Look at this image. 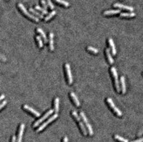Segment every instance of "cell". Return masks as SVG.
I'll return each instance as SVG.
<instances>
[{
	"label": "cell",
	"mask_w": 143,
	"mask_h": 142,
	"mask_svg": "<svg viewBox=\"0 0 143 142\" xmlns=\"http://www.w3.org/2000/svg\"><path fill=\"white\" fill-rule=\"evenodd\" d=\"M29 11H30L33 14H34L35 16H36L37 17H39L41 19L43 18V16L42 15V14H40L39 12H38L36 10H35L34 9H33V8H30V9H29Z\"/></svg>",
	"instance_id": "cell-20"
},
{
	"label": "cell",
	"mask_w": 143,
	"mask_h": 142,
	"mask_svg": "<svg viewBox=\"0 0 143 142\" xmlns=\"http://www.w3.org/2000/svg\"><path fill=\"white\" fill-rule=\"evenodd\" d=\"M23 108H24V109L25 110L28 111L29 112H30L32 114H33V115H34L36 117H39L40 116L41 114L39 113V112H38L37 111H36V109H34L33 108H32L31 106H28V105H23Z\"/></svg>",
	"instance_id": "cell-9"
},
{
	"label": "cell",
	"mask_w": 143,
	"mask_h": 142,
	"mask_svg": "<svg viewBox=\"0 0 143 142\" xmlns=\"http://www.w3.org/2000/svg\"><path fill=\"white\" fill-rule=\"evenodd\" d=\"M25 127V126L24 123L20 124L19 131H18V137H17V142H22V138L23 136V133H24V131Z\"/></svg>",
	"instance_id": "cell-10"
},
{
	"label": "cell",
	"mask_w": 143,
	"mask_h": 142,
	"mask_svg": "<svg viewBox=\"0 0 143 142\" xmlns=\"http://www.w3.org/2000/svg\"><path fill=\"white\" fill-rule=\"evenodd\" d=\"M35 8H36V10H38L39 11H40L43 14H47L48 13L46 9H45L43 8L40 7V6H39V5H36V7H35Z\"/></svg>",
	"instance_id": "cell-24"
},
{
	"label": "cell",
	"mask_w": 143,
	"mask_h": 142,
	"mask_svg": "<svg viewBox=\"0 0 143 142\" xmlns=\"http://www.w3.org/2000/svg\"><path fill=\"white\" fill-rule=\"evenodd\" d=\"M130 142H143V137L140 138V139H138V140L131 141Z\"/></svg>",
	"instance_id": "cell-31"
},
{
	"label": "cell",
	"mask_w": 143,
	"mask_h": 142,
	"mask_svg": "<svg viewBox=\"0 0 143 142\" xmlns=\"http://www.w3.org/2000/svg\"><path fill=\"white\" fill-rule=\"evenodd\" d=\"M114 137H115V140H117L121 142H129V140H127V139H125V138L122 137L118 135H115L114 136Z\"/></svg>",
	"instance_id": "cell-22"
},
{
	"label": "cell",
	"mask_w": 143,
	"mask_h": 142,
	"mask_svg": "<svg viewBox=\"0 0 143 142\" xmlns=\"http://www.w3.org/2000/svg\"><path fill=\"white\" fill-rule=\"evenodd\" d=\"M107 102L108 103V104L109 105L110 107L112 108V109L114 111L115 113L117 114L118 116L121 117L122 115V112L120 109L116 107V105L114 104V102H113V99L111 98H108L107 99Z\"/></svg>",
	"instance_id": "cell-7"
},
{
	"label": "cell",
	"mask_w": 143,
	"mask_h": 142,
	"mask_svg": "<svg viewBox=\"0 0 143 142\" xmlns=\"http://www.w3.org/2000/svg\"><path fill=\"white\" fill-rule=\"evenodd\" d=\"M65 69L67 75V78H68V82L69 84H71L73 82V78L72 75L71 74V71L70 69V66L68 63L65 64Z\"/></svg>",
	"instance_id": "cell-8"
},
{
	"label": "cell",
	"mask_w": 143,
	"mask_h": 142,
	"mask_svg": "<svg viewBox=\"0 0 143 142\" xmlns=\"http://www.w3.org/2000/svg\"><path fill=\"white\" fill-rule=\"evenodd\" d=\"M36 40L38 42V47L40 48H42L43 46V44L42 40L41 39V37L39 36V35H38V36H36Z\"/></svg>",
	"instance_id": "cell-25"
},
{
	"label": "cell",
	"mask_w": 143,
	"mask_h": 142,
	"mask_svg": "<svg viewBox=\"0 0 143 142\" xmlns=\"http://www.w3.org/2000/svg\"><path fill=\"white\" fill-rule=\"evenodd\" d=\"M18 7L19 8L20 10L23 13H24V14L26 17H28V18H30L32 20H33V21L37 22V23L40 21L39 18L37 17H36L35 16L33 15V14H32L29 13L27 11V10L26 9V8H25L24 6L23 5L22 3H18Z\"/></svg>",
	"instance_id": "cell-2"
},
{
	"label": "cell",
	"mask_w": 143,
	"mask_h": 142,
	"mask_svg": "<svg viewBox=\"0 0 143 142\" xmlns=\"http://www.w3.org/2000/svg\"><path fill=\"white\" fill-rule=\"evenodd\" d=\"M54 1L57 2L58 3H59L61 5H63L65 7H68L70 5L69 3H68V2H66L65 1H64V0H54Z\"/></svg>",
	"instance_id": "cell-26"
},
{
	"label": "cell",
	"mask_w": 143,
	"mask_h": 142,
	"mask_svg": "<svg viewBox=\"0 0 143 142\" xmlns=\"http://www.w3.org/2000/svg\"><path fill=\"white\" fill-rule=\"evenodd\" d=\"M11 142H17V141H16V136L15 135H13V136Z\"/></svg>",
	"instance_id": "cell-32"
},
{
	"label": "cell",
	"mask_w": 143,
	"mask_h": 142,
	"mask_svg": "<svg viewBox=\"0 0 143 142\" xmlns=\"http://www.w3.org/2000/svg\"><path fill=\"white\" fill-rule=\"evenodd\" d=\"M70 95L71 98L72 99V100L74 101L76 106H77V107L80 106V102L79 100L78 97H77L76 95L74 92H71L70 94Z\"/></svg>",
	"instance_id": "cell-12"
},
{
	"label": "cell",
	"mask_w": 143,
	"mask_h": 142,
	"mask_svg": "<svg viewBox=\"0 0 143 142\" xmlns=\"http://www.w3.org/2000/svg\"><path fill=\"white\" fill-rule=\"evenodd\" d=\"M56 11L54 10V11H52L50 13H49V14H48L47 16V17H46V18H45V22L48 21V20H50L52 17H53L54 16H55V14H56Z\"/></svg>",
	"instance_id": "cell-23"
},
{
	"label": "cell",
	"mask_w": 143,
	"mask_h": 142,
	"mask_svg": "<svg viewBox=\"0 0 143 142\" xmlns=\"http://www.w3.org/2000/svg\"><path fill=\"white\" fill-rule=\"evenodd\" d=\"M69 140H68V138L67 136H65L63 138V142H68Z\"/></svg>",
	"instance_id": "cell-33"
},
{
	"label": "cell",
	"mask_w": 143,
	"mask_h": 142,
	"mask_svg": "<svg viewBox=\"0 0 143 142\" xmlns=\"http://www.w3.org/2000/svg\"><path fill=\"white\" fill-rule=\"evenodd\" d=\"M59 104L60 98L59 97H56L54 100V111L56 113H58L59 112Z\"/></svg>",
	"instance_id": "cell-17"
},
{
	"label": "cell",
	"mask_w": 143,
	"mask_h": 142,
	"mask_svg": "<svg viewBox=\"0 0 143 142\" xmlns=\"http://www.w3.org/2000/svg\"><path fill=\"white\" fill-rule=\"evenodd\" d=\"M110 70H111V72H112V73L113 78H114V79L115 85L116 89V90H117L118 93H119L120 92V90H121V88H120V86H119L117 70H116V68L115 67H111Z\"/></svg>",
	"instance_id": "cell-4"
},
{
	"label": "cell",
	"mask_w": 143,
	"mask_h": 142,
	"mask_svg": "<svg viewBox=\"0 0 143 142\" xmlns=\"http://www.w3.org/2000/svg\"><path fill=\"white\" fill-rule=\"evenodd\" d=\"M72 115H73V117L75 118V119L76 120V121L78 122V123L79 124V126L81 130V131H82L84 135L86 136L87 135V134H88V132H87V129H86V127H85V126L84 123L82 122V121H81L80 116H79V115L78 114L77 112L76 111H72Z\"/></svg>",
	"instance_id": "cell-1"
},
{
	"label": "cell",
	"mask_w": 143,
	"mask_h": 142,
	"mask_svg": "<svg viewBox=\"0 0 143 142\" xmlns=\"http://www.w3.org/2000/svg\"><path fill=\"white\" fill-rule=\"evenodd\" d=\"M46 1H47V3L49 8H51V9H53L54 8V5L52 4L51 0H46Z\"/></svg>",
	"instance_id": "cell-28"
},
{
	"label": "cell",
	"mask_w": 143,
	"mask_h": 142,
	"mask_svg": "<svg viewBox=\"0 0 143 142\" xmlns=\"http://www.w3.org/2000/svg\"><path fill=\"white\" fill-rule=\"evenodd\" d=\"M114 7L120 8V9H122L130 11H133L134 10V8L133 7H130V6H128V5H125L119 3H115L114 4Z\"/></svg>",
	"instance_id": "cell-11"
},
{
	"label": "cell",
	"mask_w": 143,
	"mask_h": 142,
	"mask_svg": "<svg viewBox=\"0 0 143 142\" xmlns=\"http://www.w3.org/2000/svg\"><path fill=\"white\" fill-rule=\"evenodd\" d=\"M121 12L120 10H108L104 12V14L106 16L109 15H113V14H116L119 13Z\"/></svg>",
	"instance_id": "cell-18"
},
{
	"label": "cell",
	"mask_w": 143,
	"mask_h": 142,
	"mask_svg": "<svg viewBox=\"0 0 143 142\" xmlns=\"http://www.w3.org/2000/svg\"><path fill=\"white\" fill-rule=\"evenodd\" d=\"M54 111V109H49V111L47 112L46 113L43 115V117H42L41 118H40V119H39V120H38L37 121H36V122L34 123L33 125V128H36V127L38 126L40 123H41L43 121L45 120L49 116H50L53 113Z\"/></svg>",
	"instance_id": "cell-6"
},
{
	"label": "cell",
	"mask_w": 143,
	"mask_h": 142,
	"mask_svg": "<svg viewBox=\"0 0 143 142\" xmlns=\"http://www.w3.org/2000/svg\"><path fill=\"white\" fill-rule=\"evenodd\" d=\"M120 81L121 83L122 91L123 94L126 93V84H125V79L124 76H122L120 79Z\"/></svg>",
	"instance_id": "cell-16"
},
{
	"label": "cell",
	"mask_w": 143,
	"mask_h": 142,
	"mask_svg": "<svg viewBox=\"0 0 143 142\" xmlns=\"http://www.w3.org/2000/svg\"><path fill=\"white\" fill-rule=\"evenodd\" d=\"M49 48L51 51H53L54 49V34L50 33L49 35Z\"/></svg>",
	"instance_id": "cell-13"
},
{
	"label": "cell",
	"mask_w": 143,
	"mask_h": 142,
	"mask_svg": "<svg viewBox=\"0 0 143 142\" xmlns=\"http://www.w3.org/2000/svg\"><path fill=\"white\" fill-rule=\"evenodd\" d=\"M106 52L107 58L108 59V60L109 61V63L110 64H113L114 63V60L112 55H111L110 52V49L107 48L106 50Z\"/></svg>",
	"instance_id": "cell-19"
},
{
	"label": "cell",
	"mask_w": 143,
	"mask_h": 142,
	"mask_svg": "<svg viewBox=\"0 0 143 142\" xmlns=\"http://www.w3.org/2000/svg\"><path fill=\"white\" fill-rule=\"evenodd\" d=\"M37 32L39 34H40L41 35V36L42 37V38H43V41H44V42L45 43H46L47 42V41H48V40H47V36H46V34L45 33V32L43 31L42 29L41 28H38L37 29Z\"/></svg>",
	"instance_id": "cell-15"
},
{
	"label": "cell",
	"mask_w": 143,
	"mask_h": 142,
	"mask_svg": "<svg viewBox=\"0 0 143 142\" xmlns=\"http://www.w3.org/2000/svg\"><path fill=\"white\" fill-rule=\"evenodd\" d=\"M136 16V13L134 12L130 13H121L120 17H128V18H132Z\"/></svg>",
	"instance_id": "cell-21"
},
{
	"label": "cell",
	"mask_w": 143,
	"mask_h": 142,
	"mask_svg": "<svg viewBox=\"0 0 143 142\" xmlns=\"http://www.w3.org/2000/svg\"><path fill=\"white\" fill-rule=\"evenodd\" d=\"M41 2L43 8L46 10L47 9V7H48V4H47V2L45 1V0H41Z\"/></svg>",
	"instance_id": "cell-29"
},
{
	"label": "cell",
	"mask_w": 143,
	"mask_h": 142,
	"mask_svg": "<svg viewBox=\"0 0 143 142\" xmlns=\"http://www.w3.org/2000/svg\"><path fill=\"white\" fill-rule=\"evenodd\" d=\"M7 101L6 100H4V101H3V102L1 103V106H0V109H2L5 105H7Z\"/></svg>",
	"instance_id": "cell-30"
},
{
	"label": "cell",
	"mask_w": 143,
	"mask_h": 142,
	"mask_svg": "<svg viewBox=\"0 0 143 142\" xmlns=\"http://www.w3.org/2000/svg\"><path fill=\"white\" fill-rule=\"evenodd\" d=\"M4 98H5V96H4V95L2 94V95H1V98H0V100H2V99H3Z\"/></svg>",
	"instance_id": "cell-34"
},
{
	"label": "cell",
	"mask_w": 143,
	"mask_h": 142,
	"mask_svg": "<svg viewBox=\"0 0 143 142\" xmlns=\"http://www.w3.org/2000/svg\"><path fill=\"white\" fill-rule=\"evenodd\" d=\"M58 117H59V115H58L57 113H55V114H54L51 118H49V119L46 121V122H45L43 124H42V125H41L39 127L38 129L37 130L36 132H39L41 131L43 129H44L46 128V127L49 125V123H51L52 122V121H53L54 120H55L56 119H57V118H58Z\"/></svg>",
	"instance_id": "cell-5"
},
{
	"label": "cell",
	"mask_w": 143,
	"mask_h": 142,
	"mask_svg": "<svg viewBox=\"0 0 143 142\" xmlns=\"http://www.w3.org/2000/svg\"><path fill=\"white\" fill-rule=\"evenodd\" d=\"M80 116L81 118V119H82L83 121H84L85 125H86V126L87 127L90 136H93V129H92V127L91 125V124L89 123L88 119H87V118L86 116V115L85 114V113H84L83 112L81 111L80 112Z\"/></svg>",
	"instance_id": "cell-3"
},
{
	"label": "cell",
	"mask_w": 143,
	"mask_h": 142,
	"mask_svg": "<svg viewBox=\"0 0 143 142\" xmlns=\"http://www.w3.org/2000/svg\"><path fill=\"white\" fill-rule=\"evenodd\" d=\"M87 50H88L89 51L92 52L93 53V54H98V52H99L98 50L97 49L94 48H93V47H90V46L87 47Z\"/></svg>",
	"instance_id": "cell-27"
},
{
	"label": "cell",
	"mask_w": 143,
	"mask_h": 142,
	"mask_svg": "<svg viewBox=\"0 0 143 142\" xmlns=\"http://www.w3.org/2000/svg\"><path fill=\"white\" fill-rule=\"evenodd\" d=\"M108 42H109V46L110 47V48H111V49H112V54L114 56H115L116 54V49L115 48L114 42V41L112 38H110L108 40Z\"/></svg>",
	"instance_id": "cell-14"
}]
</instances>
